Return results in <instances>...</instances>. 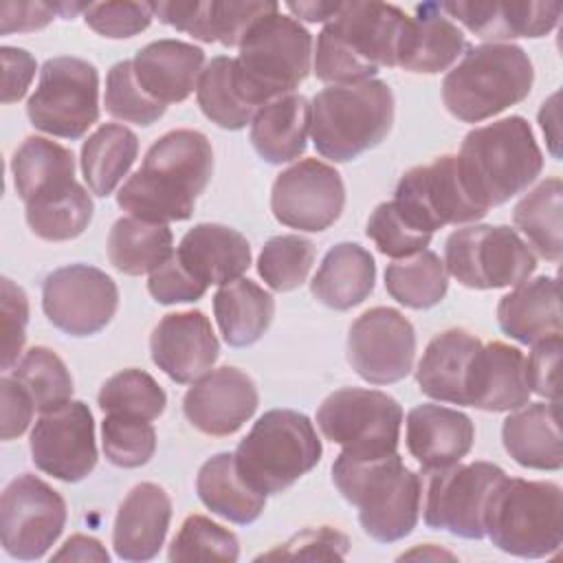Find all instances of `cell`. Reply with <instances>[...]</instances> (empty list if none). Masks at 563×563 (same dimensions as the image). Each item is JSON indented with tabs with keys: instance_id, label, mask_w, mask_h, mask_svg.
<instances>
[{
	"instance_id": "1",
	"label": "cell",
	"mask_w": 563,
	"mask_h": 563,
	"mask_svg": "<svg viewBox=\"0 0 563 563\" xmlns=\"http://www.w3.org/2000/svg\"><path fill=\"white\" fill-rule=\"evenodd\" d=\"M213 174V150L198 130H169L145 152L143 165L121 185L117 205L147 222L189 220Z\"/></svg>"
},
{
	"instance_id": "2",
	"label": "cell",
	"mask_w": 563,
	"mask_h": 563,
	"mask_svg": "<svg viewBox=\"0 0 563 563\" xmlns=\"http://www.w3.org/2000/svg\"><path fill=\"white\" fill-rule=\"evenodd\" d=\"M332 482L347 504L358 510L365 534L378 543H394L411 534L422 506V479L396 453L358 457L339 453Z\"/></svg>"
},
{
	"instance_id": "3",
	"label": "cell",
	"mask_w": 563,
	"mask_h": 563,
	"mask_svg": "<svg viewBox=\"0 0 563 563\" xmlns=\"http://www.w3.org/2000/svg\"><path fill=\"white\" fill-rule=\"evenodd\" d=\"M407 13L385 2H341V9L317 37V79L341 86L374 79L380 68L396 66L398 40Z\"/></svg>"
},
{
	"instance_id": "4",
	"label": "cell",
	"mask_w": 563,
	"mask_h": 563,
	"mask_svg": "<svg viewBox=\"0 0 563 563\" xmlns=\"http://www.w3.org/2000/svg\"><path fill=\"white\" fill-rule=\"evenodd\" d=\"M455 156L466 194L486 211L526 191L543 169L532 128L519 114L471 130Z\"/></svg>"
},
{
	"instance_id": "5",
	"label": "cell",
	"mask_w": 563,
	"mask_h": 563,
	"mask_svg": "<svg viewBox=\"0 0 563 563\" xmlns=\"http://www.w3.org/2000/svg\"><path fill=\"white\" fill-rule=\"evenodd\" d=\"M312 35L292 15L273 11L242 37L233 59V84L255 110L290 95L310 73Z\"/></svg>"
},
{
	"instance_id": "6",
	"label": "cell",
	"mask_w": 563,
	"mask_h": 563,
	"mask_svg": "<svg viewBox=\"0 0 563 563\" xmlns=\"http://www.w3.org/2000/svg\"><path fill=\"white\" fill-rule=\"evenodd\" d=\"M310 136L317 152L347 163L376 147L394 123V92L383 79L328 86L312 97Z\"/></svg>"
},
{
	"instance_id": "7",
	"label": "cell",
	"mask_w": 563,
	"mask_h": 563,
	"mask_svg": "<svg viewBox=\"0 0 563 563\" xmlns=\"http://www.w3.org/2000/svg\"><path fill=\"white\" fill-rule=\"evenodd\" d=\"M532 81L534 68L521 46L479 44L444 75L442 101L455 119L479 123L523 101Z\"/></svg>"
},
{
	"instance_id": "8",
	"label": "cell",
	"mask_w": 563,
	"mask_h": 563,
	"mask_svg": "<svg viewBox=\"0 0 563 563\" xmlns=\"http://www.w3.org/2000/svg\"><path fill=\"white\" fill-rule=\"evenodd\" d=\"M323 446L314 424L295 409H271L262 413L233 457L244 482L262 495L290 488L321 460Z\"/></svg>"
},
{
	"instance_id": "9",
	"label": "cell",
	"mask_w": 563,
	"mask_h": 563,
	"mask_svg": "<svg viewBox=\"0 0 563 563\" xmlns=\"http://www.w3.org/2000/svg\"><path fill=\"white\" fill-rule=\"evenodd\" d=\"M563 493L548 479L504 477L486 508V534L501 552L550 556L563 541Z\"/></svg>"
},
{
	"instance_id": "10",
	"label": "cell",
	"mask_w": 563,
	"mask_h": 563,
	"mask_svg": "<svg viewBox=\"0 0 563 563\" xmlns=\"http://www.w3.org/2000/svg\"><path fill=\"white\" fill-rule=\"evenodd\" d=\"M444 268L466 288L495 290L526 282L537 268V257L506 224H468L446 238Z\"/></svg>"
},
{
	"instance_id": "11",
	"label": "cell",
	"mask_w": 563,
	"mask_h": 563,
	"mask_svg": "<svg viewBox=\"0 0 563 563\" xmlns=\"http://www.w3.org/2000/svg\"><path fill=\"white\" fill-rule=\"evenodd\" d=\"M504 477L506 471L493 462L424 468L420 473L424 523L462 539L486 537V508Z\"/></svg>"
},
{
	"instance_id": "12",
	"label": "cell",
	"mask_w": 563,
	"mask_h": 563,
	"mask_svg": "<svg viewBox=\"0 0 563 563\" xmlns=\"http://www.w3.org/2000/svg\"><path fill=\"white\" fill-rule=\"evenodd\" d=\"M35 130L59 139H81L99 119V73L95 64L73 55L44 62L40 81L26 101Z\"/></svg>"
},
{
	"instance_id": "13",
	"label": "cell",
	"mask_w": 563,
	"mask_h": 563,
	"mask_svg": "<svg viewBox=\"0 0 563 563\" xmlns=\"http://www.w3.org/2000/svg\"><path fill=\"white\" fill-rule=\"evenodd\" d=\"M400 424L402 407L380 389L343 387L332 391L317 409V427L325 440L358 457L396 453Z\"/></svg>"
},
{
	"instance_id": "14",
	"label": "cell",
	"mask_w": 563,
	"mask_h": 563,
	"mask_svg": "<svg viewBox=\"0 0 563 563\" xmlns=\"http://www.w3.org/2000/svg\"><path fill=\"white\" fill-rule=\"evenodd\" d=\"M66 501L44 479L22 473L7 484L0 497V539L9 556L42 559L66 526Z\"/></svg>"
},
{
	"instance_id": "15",
	"label": "cell",
	"mask_w": 563,
	"mask_h": 563,
	"mask_svg": "<svg viewBox=\"0 0 563 563\" xmlns=\"http://www.w3.org/2000/svg\"><path fill=\"white\" fill-rule=\"evenodd\" d=\"M394 205L427 233L446 224H471L488 213L466 194L455 154L435 156L431 163L405 172L396 185Z\"/></svg>"
},
{
	"instance_id": "16",
	"label": "cell",
	"mask_w": 563,
	"mask_h": 563,
	"mask_svg": "<svg viewBox=\"0 0 563 563\" xmlns=\"http://www.w3.org/2000/svg\"><path fill=\"white\" fill-rule=\"evenodd\" d=\"M42 308L57 330L70 336H90L114 317L119 288L101 268L88 264L62 266L48 273L42 284Z\"/></svg>"
},
{
	"instance_id": "17",
	"label": "cell",
	"mask_w": 563,
	"mask_h": 563,
	"mask_svg": "<svg viewBox=\"0 0 563 563\" xmlns=\"http://www.w3.org/2000/svg\"><path fill=\"white\" fill-rule=\"evenodd\" d=\"M416 330L396 308L365 310L350 328L347 361L369 385H391L413 369Z\"/></svg>"
},
{
	"instance_id": "18",
	"label": "cell",
	"mask_w": 563,
	"mask_h": 563,
	"mask_svg": "<svg viewBox=\"0 0 563 563\" xmlns=\"http://www.w3.org/2000/svg\"><path fill=\"white\" fill-rule=\"evenodd\" d=\"M345 205L341 174L319 161L303 158L284 169L271 189V211L290 229L319 233L334 224Z\"/></svg>"
},
{
	"instance_id": "19",
	"label": "cell",
	"mask_w": 563,
	"mask_h": 563,
	"mask_svg": "<svg viewBox=\"0 0 563 563\" xmlns=\"http://www.w3.org/2000/svg\"><path fill=\"white\" fill-rule=\"evenodd\" d=\"M92 411L81 400L44 411L31 431L33 464L55 479L79 482L97 466Z\"/></svg>"
},
{
	"instance_id": "20",
	"label": "cell",
	"mask_w": 563,
	"mask_h": 563,
	"mask_svg": "<svg viewBox=\"0 0 563 563\" xmlns=\"http://www.w3.org/2000/svg\"><path fill=\"white\" fill-rule=\"evenodd\" d=\"M260 405L253 378L231 365L209 369L191 383L183 398V413L205 435L224 438L242 429Z\"/></svg>"
},
{
	"instance_id": "21",
	"label": "cell",
	"mask_w": 563,
	"mask_h": 563,
	"mask_svg": "<svg viewBox=\"0 0 563 563\" xmlns=\"http://www.w3.org/2000/svg\"><path fill=\"white\" fill-rule=\"evenodd\" d=\"M152 361L174 383L187 385L207 374L220 354L211 321L200 310L165 314L150 336Z\"/></svg>"
},
{
	"instance_id": "22",
	"label": "cell",
	"mask_w": 563,
	"mask_h": 563,
	"mask_svg": "<svg viewBox=\"0 0 563 563\" xmlns=\"http://www.w3.org/2000/svg\"><path fill=\"white\" fill-rule=\"evenodd\" d=\"M466 51L462 29L440 9L438 2L413 7V15L405 20L396 66L409 73L435 75L451 68Z\"/></svg>"
},
{
	"instance_id": "23",
	"label": "cell",
	"mask_w": 563,
	"mask_h": 563,
	"mask_svg": "<svg viewBox=\"0 0 563 563\" xmlns=\"http://www.w3.org/2000/svg\"><path fill=\"white\" fill-rule=\"evenodd\" d=\"M440 9L488 44L543 37L561 18V2H442Z\"/></svg>"
},
{
	"instance_id": "24",
	"label": "cell",
	"mask_w": 563,
	"mask_h": 563,
	"mask_svg": "<svg viewBox=\"0 0 563 563\" xmlns=\"http://www.w3.org/2000/svg\"><path fill=\"white\" fill-rule=\"evenodd\" d=\"M172 521V499L163 486L154 482L136 484L121 501L114 528L112 548L123 561H150L165 543Z\"/></svg>"
},
{
	"instance_id": "25",
	"label": "cell",
	"mask_w": 563,
	"mask_h": 563,
	"mask_svg": "<svg viewBox=\"0 0 563 563\" xmlns=\"http://www.w3.org/2000/svg\"><path fill=\"white\" fill-rule=\"evenodd\" d=\"M176 257L207 288L224 286L249 271L251 246L240 231L227 224L200 222L180 238Z\"/></svg>"
},
{
	"instance_id": "26",
	"label": "cell",
	"mask_w": 563,
	"mask_h": 563,
	"mask_svg": "<svg viewBox=\"0 0 563 563\" xmlns=\"http://www.w3.org/2000/svg\"><path fill=\"white\" fill-rule=\"evenodd\" d=\"M526 356L504 341L482 343L468 378V407L482 411H515L530 398Z\"/></svg>"
},
{
	"instance_id": "27",
	"label": "cell",
	"mask_w": 563,
	"mask_h": 563,
	"mask_svg": "<svg viewBox=\"0 0 563 563\" xmlns=\"http://www.w3.org/2000/svg\"><path fill=\"white\" fill-rule=\"evenodd\" d=\"M132 66L139 86L167 108L196 90L205 68V51L180 40H156L134 55Z\"/></svg>"
},
{
	"instance_id": "28",
	"label": "cell",
	"mask_w": 563,
	"mask_h": 563,
	"mask_svg": "<svg viewBox=\"0 0 563 563\" xmlns=\"http://www.w3.org/2000/svg\"><path fill=\"white\" fill-rule=\"evenodd\" d=\"M482 341L464 330L449 328L435 334L416 367L420 391L433 400L468 407V378Z\"/></svg>"
},
{
	"instance_id": "29",
	"label": "cell",
	"mask_w": 563,
	"mask_h": 563,
	"mask_svg": "<svg viewBox=\"0 0 563 563\" xmlns=\"http://www.w3.org/2000/svg\"><path fill=\"white\" fill-rule=\"evenodd\" d=\"M407 451L422 468H442L468 455L475 440L473 420L451 407L418 405L405 422Z\"/></svg>"
},
{
	"instance_id": "30",
	"label": "cell",
	"mask_w": 563,
	"mask_h": 563,
	"mask_svg": "<svg viewBox=\"0 0 563 563\" xmlns=\"http://www.w3.org/2000/svg\"><path fill=\"white\" fill-rule=\"evenodd\" d=\"M506 453L526 468L559 471L563 466L559 402H526L501 424Z\"/></svg>"
},
{
	"instance_id": "31",
	"label": "cell",
	"mask_w": 563,
	"mask_h": 563,
	"mask_svg": "<svg viewBox=\"0 0 563 563\" xmlns=\"http://www.w3.org/2000/svg\"><path fill=\"white\" fill-rule=\"evenodd\" d=\"M497 323L501 332L523 345L545 336L561 334L559 282L550 275L526 279L497 303Z\"/></svg>"
},
{
	"instance_id": "32",
	"label": "cell",
	"mask_w": 563,
	"mask_h": 563,
	"mask_svg": "<svg viewBox=\"0 0 563 563\" xmlns=\"http://www.w3.org/2000/svg\"><path fill=\"white\" fill-rule=\"evenodd\" d=\"M310 112V101L297 92L277 97L257 108L251 119L249 139L260 158L271 165L299 158L306 152Z\"/></svg>"
},
{
	"instance_id": "33",
	"label": "cell",
	"mask_w": 563,
	"mask_h": 563,
	"mask_svg": "<svg viewBox=\"0 0 563 563\" xmlns=\"http://www.w3.org/2000/svg\"><path fill=\"white\" fill-rule=\"evenodd\" d=\"M11 174L24 205L66 194L77 185L73 152L46 136H26L20 143L11 156Z\"/></svg>"
},
{
	"instance_id": "34",
	"label": "cell",
	"mask_w": 563,
	"mask_h": 563,
	"mask_svg": "<svg viewBox=\"0 0 563 563\" xmlns=\"http://www.w3.org/2000/svg\"><path fill=\"white\" fill-rule=\"evenodd\" d=\"M374 282L376 264L372 253L356 242H339L323 255L310 282V292L332 310H350L372 295Z\"/></svg>"
},
{
	"instance_id": "35",
	"label": "cell",
	"mask_w": 563,
	"mask_h": 563,
	"mask_svg": "<svg viewBox=\"0 0 563 563\" xmlns=\"http://www.w3.org/2000/svg\"><path fill=\"white\" fill-rule=\"evenodd\" d=\"M213 314L227 345L246 347L268 330L275 314V299L255 282L240 277L216 290Z\"/></svg>"
},
{
	"instance_id": "36",
	"label": "cell",
	"mask_w": 563,
	"mask_h": 563,
	"mask_svg": "<svg viewBox=\"0 0 563 563\" xmlns=\"http://www.w3.org/2000/svg\"><path fill=\"white\" fill-rule=\"evenodd\" d=\"M196 493L211 512L240 526L253 523L266 506V495L251 488L238 473L233 453H216L200 466Z\"/></svg>"
},
{
	"instance_id": "37",
	"label": "cell",
	"mask_w": 563,
	"mask_h": 563,
	"mask_svg": "<svg viewBox=\"0 0 563 563\" xmlns=\"http://www.w3.org/2000/svg\"><path fill=\"white\" fill-rule=\"evenodd\" d=\"M174 235L163 222L119 218L108 233V260L123 275H145L174 253Z\"/></svg>"
},
{
	"instance_id": "38",
	"label": "cell",
	"mask_w": 563,
	"mask_h": 563,
	"mask_svg": "<svg viewBox=\"0 0 563 563\" xmlns=\"http://www.w3.org/2000/svg\"><path fill=\"white\" fill-rule=\"evenodd\" d=\"M139 154L136 134L119 123L99 125L81 145V174L90 191L110 196Z\"/></svg>"
},
{
	"instance_id": "39",
	"label": "cell",
	"mask_w": 563,
	"mask_h": 563,
	"mask_svg": "<svg viewBox=\"0 0 563 563\" xmlns=\"http://www.w3.org/2000/svg\"><path fill=\"white\" fill-rule=\"evenodd\" d=\"M561 198L563 183L559 176H550L541 180L532 191H528L512 211L515 227L528 238L530 246L548 262H559L563 253Z\"/></svg>"
},
{
	"instance_id": "40",
	"label": "cell",
	"mask_w": 563,
	"mask_h": 563,
	"mask_svg": "<svg viewBox=\"0 0 563 563\" xmlns=\"http://www.w3.org/2000/svg\"><path fill=\"white\" fill-rule=\"evenodd\" d=\"M385 288L405 308H433L444 299L449 288L444 262L429 249L396 260L385 268Z\"/></svg>"
},
{
	"instance_id": "41",
	"label": "cell",
	"mask_w": 563,
	"mask_h": 563,
	"mask_svg": "<svg viewBox=\"0 0 563 563\" xmlns=\"http://www.w3.org/2000/svg\"><path fill=\"white\" fill-rule=\"evenodd\" d=\"M202 114L224 130H242L257 112L249 106L233 84V57L218 55L205 68L196 86Z\"/></svg>"
},
{
	"instance_id": "42",
	"label": "cell",
	"mask_w": 563,
	"mask_h": 563,
	"mask_svg": "<svg viewBox=\"0 0 563 563\" xmlns=\"http://www.w3.org/2000/svg\"><path fill=\"white\" fill-rule=\"evenodd\" d=\"M26 224L29 229L46 242H66L81 235L92 220V198L77 183L66 194L29 202Z\"/></svg>"
},
{
	"instance_id": "43",
	"label": "cell",
	"mask_w": 563,
	"mask_h": 563,
	"mask_svg": "<svg viewBox=\"0 0 563 563\" xmlns=\"http://www.w3.org/2000/svg\"><path fill=\"white\" fill-rule=\"evenodd\" d=\"M11 376L29 391L40 413L51 411L73 396V376L66 363L44 345H33L11 367Z\"/></svg>"
},
{
	"instance_id": "44",
	"label": "cell",
	"mask_w": 563,
	"mask_h": 563,
	"mask_svg": "<svg viewBox=\"0 0 563 563\" xmlns=\"http://www.w3.org/2000/svg\"><path fill=\"white\" fill-rule=\"evenodd\" d=\"M97 402L103 413L156 420L167 405L165 389L143 369L128 367L112 374L99 389Z\"/></svg>"
},
{
	"instance_id": "45",
	"label": "cell",
	"mask_w": 563,
	"mask_h": 563,
	"mask_svg": "<svg viewBox=\"0 0 563 563\" xmlns=\"http://www.w3.org/2000/svg\"><path fill=\"white\" fill-rule=\"evenodd\" d=\"M314 264V244L297 233L271 238L257 257V273L277 292L299 288Z\"/></svg>"
},
{
	"instance_id": "46",
	"label": "cell",
	"mask_w": 563,
	"mask_h": 563,
	"mask_svg": "<svg viewBox=\"0 0 563 563\" xmlns=\"http://www.w3.org/2000/svg\"><path fill=\"white\" fill-rule=\"evenodd\" d=\"M240 541L224 526L205 515H189L169 543L167 559L176 561H238Z\"/></svg>"
},
{
	"instance_id": "47",
	"label": "cell",
	"mask_w": 563,
	"mask_h": 563,
	"mask_svg": "<svg viewBox=\"0 0 563 563\" xmlns=\"http://www.w3.org/2000/svg\"><path fill=\"white\" fill-rule=\"evenodd\" d=\"M101 446L110 464L139 468L147 464L156 451V431L150 420L106 413L101 422Z\"/></svg>"
},
{
	"instance_id": "48",
	"label": "cell",
	"mask_w": 563,
	"mask_h": 563,
	"mask_svg": "<svg viewBox=\"0 0 563 563\" xmlns=\"http://www.w3.org/2000/svg\"><path fill=\"white\" fill-rule=\"evenodd\" d=\"M108 114L125 123L152 125L165 114V106L154 101L136 81L132 59L117 62L106 75V97Z\"/></svg>"
},
{
	"instance_id": "49",
	"label": "cell",
	"mask_w": 563,
	"mask_h": 563,
	"mask_svg": "<svg viewBox=\"0 0 563 563\" xmlns=\"http://www.w3.org/2000/svg\"><path fill=\"white\" fill-rule=\"evenodd\" d=\"M365 233L383 255L394 257V260H405V257H411V255L424 251L433 238V233H427V231L418 229L416 224H411L398 211L394 200L380 202L372 211Z\"/></svg>"
},
{
	"instance_id": "50",
	"label": "cell",
	"mask_w": 563,
	"mask_h": 563,
	"mask_svg": "<svg viewBox=\"0 0 563 563\" xmlns=\"http://www.w3.org/2000/svg\"><path fill=\"white\" fill-rule=\"evenodd\" d=\"M154 2H92L84 11L86 24L110 40L134 37L150 26Z\"/></svg>"
},
{
	"instance_id": "51",
	"label": "cell",
	"mask_w": 563,
	"mask_h": 563,
	"mask_svg": "<svg viewBox=\"0 0 563 563\" xmlns=\"http://www.w3.org/2000/svg\"><path fill=\"white\" fill-rule=\"evenodd\" d=\"M350 548V541L343 532L330 526H319V528H306L290 537L284 545L260 554L257 561L264 559H306V561H321V559H334L341 561L345 559Z\"/></svg>"
},
{
	"instance_id": "52",
	"label": "cell",
	"mask_w": 563,
	"mask_h": 563,
	"mask_svg": "<svg viewBox=\"0 0 563 563\" xmlns=\"http://www.w3.org/2000/svg\"><path fill=\"white\" fill-rule=\"evenodd\" d=\"M2 308V369L9 372L24 347L26 323H29V297L22 286L2 277L0 292Z\"/></svg>"
},
{
	"instance_id": "53",
	"label": "cell",
	"mask_w": 563,
	"mask_h": 563,
	"mask_svg": "<svg viewBox=\"0 0 563 563\" xmlns=\"http://www.w3.org/2000/svg\"><path fill=\"white\" fill-rule=\"evenodd\" d=\"M279 11L277 2H233L211 0L213 37L222 46H240L246 31L264 15Z\"/></svg>"
},
{
	"instance_id": "54",
	"label": "cell",
	"mask_w": 563,
	"mask_h": 563,
	"mask_svg": "<svg viewBox=\"0 0 563 563\" xmlns=\"http://www.w3.org/2000/svg\"><path fill=\"white\" fill-rule=\"evenodd\" d=\"M147 290L150 295L165 306L172 303H189V301H198L205 297L207 286L200 284L176 257V253H172L158 268H154L150 273L147 279Z\"/></svg>"
},
{
	"instance_id": "55",
	"label": "cell",
	"mask_w": 563,
	"mask_h": 563,
	"mask_svg": "<svg viewBox=\"0 0 563 563\" xmlns=\"http://www.w3.org/2000/svg\"><path fill=\"white\" fill-rule=\"evenodd\" d=\"M561 352H563L561 334H552L532 343V352L526 358V376H528L530 391L550 400H559Z\"/></svg>"
},
{
	"instance_id": "56",
	"label": "cell",
	"mask_w": 563,
	"mask_h": 563,
	"mask_svg": "<svg viewBox=\"0 0 563 563\" xmlns=\"http://www.w3.org/2000/svg\"><path fill=\"white\" fill-rule=\"evenodd\" d=\"M154 15L176 31L191 35L205 44L216 42L213 20H211V0L205 2H154Z\"/></svg>"
},
{
	"instance_id": "57",
	"label": "cell",
	"mask_w": 563,
	"mask_h": 563,
	"mask_svg": "<svg viewBox=\"0 0 563 563\" xmlns=\"http://www.w3.org/2000/svg\"><path fill=\"white\" fill-rule=\"evenodd\" d=\"M0 398H2V420H0V438L4 442L20 438L33 418L35 405L29 396V391L11 376L4 374L0 378Z\"/></svg>"
},
{
	"instance_id": "58",
	"label": "cell",
	"mask_w": 563,
	"mask_h": 563,
	"mask_svg": "<svg viewBox=\"0 0 563 563\" xmlns=\"http://www.w3.org/2000/svg\"><path fill=\"white\" fill-rule=\"evenodd\" d=\"M2 59V103H15L20 101L37 70L35 57L18 46H2L0 48Z\"/></svg>"
},
{
	"instance_id": "59",
	"label": "cell",
	"mask_w": 563,
	"mask_h": 563,
	"mask_svg": "<svg viewBox=\"0 0 563 563\" xmlns=\"http://www.w3.org/2000/svg\"><path fill=\"white\" fill-rule=\"evenodd\" d=\"M57 15L53 4L44 2H2V18H0V33H24V31H37L53 22Z\"/></svg>"
},
{
	"instance_id": "60",
	"label": "cell",
	"mask_w": 563,
	"mask_h": 563,
	"mask_svg": "<svg viewBox=\"0 0 563 563\" xmlns=\"http://www.w3.org/2000/svg\"><path fill=\"white\" fill-rule=\"evenodd\" d=\"M110 554L106 552V548L101 545V541H97L95 537H86V534H73L59 552L53 554V561H101L108 563Z\"/></svg>"
},
{
	"instance_id": "61",
	"label": "cell",
	"mask_w": 563,
	"mask_h": 563,
	"mask_svg": "<svg viewBox=\"0 0 563 563\" xmlns=\"http://www.w3.org/2000/svg\"><path fill=\"white\" fill-rule=\"evenodd\" d=\"M286 9L292 11V18L306 22H330L341 9V2H286Z\"/></svg>"
},
{
	"instance_id": "62",
	"label": "cell",
	"mask_w": 563,
	"mask_h": 563,
	"mask_svg": "<svg viewBox=\"0 0 563 563\" xmlns=\"http://www.w3.org/2000/svg\"><path fill=\"white\" fill-rule=\"evenodd\" d=\"M53 7L57 11V15H62L64 20H73L77 13H84L88 4L86 2H57Z\"/></svg>"
}]
</instances>
